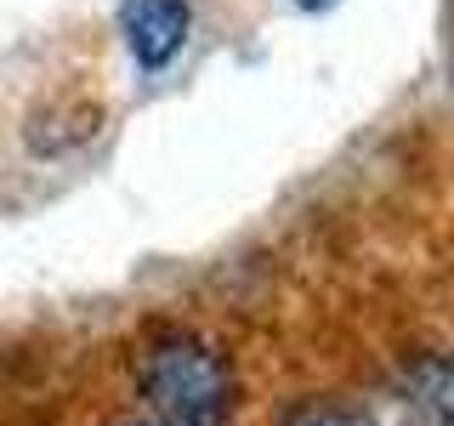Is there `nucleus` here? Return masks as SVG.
<instances>
[{
  "instance_id": "nucleus-4",
  "label": "nucleus",
  "mask_w": 454,
  "mask_h": 426,
  "mask_svg": "<svg viewBox=\"0 0 454 426\" xmlns=\"http://www.w3.org/2000/svg\"><path fill=\"white\" fill-rule=\"evenodd\" d=\"M284 426H369V421H358L352 409H335V404H301V409H290Z\"/></svg>"
},
{
  "instance_id": "nucleus-3",
  "label": "nucleus",
  "mask_w": 454,
  "mask_h": 426,
  "mask_svg": "<svg viewBox=\"0 0 454 426\" xmlns=\"http://www.w3.org/2000/svg\"><path fill=\"white\" fill-rule=\"evenodd\" d=\"M403 387L415 398V409L432 426H454V359L443 352H420L403 364Z\"/></svg>"
},
{
  "instance_id": "nucleus-1",
  "label": "nucleus",
  "mask_w": 454,
  "mask_h": 426,
  "mask_svg": "<svg viewBox=\"0 0 454 426\" xmlns=\"http://www.w3.org/2000/svg\"><path fill=\"white\" fill-rule=\"evenodd\" d=\"M137 381L160 426H227L233 415V369L199 335H160L137 359Z\"/></svg>"
},
{
  "instance_id": "nucleus-2",
  "label": "nucleus",
  "mask_w": 454,
  "mask_h": 426,
  "mask_svg": "<svg viewBox=\"0 0 454 426\" xmlns=\"http://www.w3.org/2000/svg\"><path fill=\"white\" fill-rule=\"evenodd\" d=\"M188 28H193L188 0H120V35L131 46L137 68H148V75H160L188 46Z\"/></svg>"
},
{
  "instance_id": "nucleus-6",
  "label": "nucleus",
  "mask_w": 454,
  "mask_h": 426,
  "mask_svg": "<svg viewBox=\"0 0 454 426\" xmlns=\"http://www.w3.org/2000/svg\"><path fill=\"white\" fill-rule=\"evenodd\" d=\"M125 426H160V421H125Z\"/></svg>"
},
{
  "instance_id": "nucleus-5",
  "label": "nucleus",
  "mask_w": 454,
  "mask_h": 426,
  "mask_svg": "<svg viewBox=\"0 0 454 426\" xmlns=\"http://www.w3.org/2000/svg\"><path fill=\"white\" fill-rule=\"evenodd\" d=\"M295 6H307V12H324V6H335V0H295Z\"/></svg>"
}]
</instances>
